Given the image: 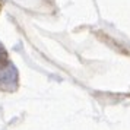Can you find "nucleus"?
Wrapping results in <instances>:
<instances>
[{
    "label": "nucleus",
    "mask_w": 130,
    "mask_h": 130,
    "mask_svg": "<svg viewBox=\"0 0 130 130\" xmlns=\"http://www.w3.org/2000/svg\"><path fill=\"white\" fill-rule=\"evenodd\" d=\"M18 79V72L13 67L12 64H9L7 67H3L2 72H0V80L3 85H10V83H15Z\"/></svg>",
    "instance_id": "f257e3e1"
},
{
    "label": "nucleus",
    "mask_w": 130,
    "mask_h": 130,
    "mask_svg": "<svg viewBox=\"0 0 130 130\" xmlns=\"http://www.w3.org/2000/svg\"><path fill=\"white\" fill-rule=\"evenodd\" d=\"M6 60V51L0 47V61H5Z\"/></svg>",
    "instance_id": "f03ea898"
}]
</instances>
